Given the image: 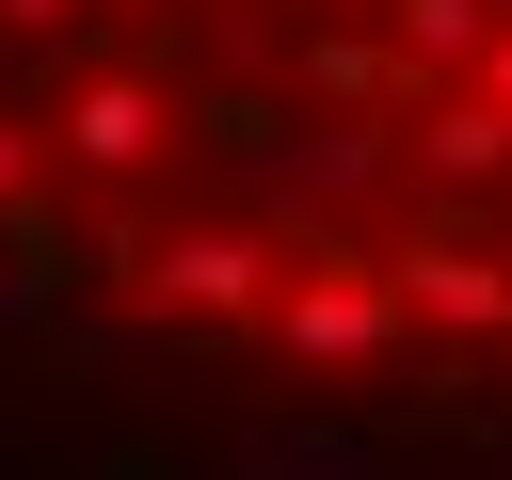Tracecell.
I'll use <instances>...</instances> for the list:
<instances>
[{
	"mask_svg": "<svg viewBox=\"0 0 512 480\" xmlns=\"http://www.w3.org/2000/svg\"><path fill=\"white\" fill-rule=\"evenodd\" d=\"M272 336H288L304 368H368V352L400 336V288H384L368 256H304V272L272 288Z\"/></svg>",
	"mask_w": 512,
	"mask_h": 480,
	"instance_id": "cell-1",
	"label": "cell"
},
{
	"mask_svg": "<svg viewBox=\"0 0 512 480\" xmlns=\"http://www.w3.org/2000/svg\"><path fill=\"white\" fill-rule=\"evenodd\" d=\"M288 272H272V240L256 224H192V240H144V304L160 320H256Z\"/></svg>",
	"mask_w": 512,
	"mask_h": 480,
	"instance_id": "cell-2",
	"label": "cell"
},
{
	"mask_svg": "<svg viewBox=\"0 0 512 480\" xmlns=\"http://www.w3.org/2000/svg\"><path fill=\"white\" fill-rule=\"evenodd\" d=\"M48 144H64L80 176H144V160L176 144V96H160L144 64H96V80H64V112H48Z\"/></svg>",
	"mask_w": 512,
	"mask_h": 480,
	"instance_id": "cell-3",
	"label": "cell"
},
{
	"mask_svg": "<svg viewBox=\"0 0 512 480\" xmlns=\"http://www.w3.org/2000/svg\"><path fill=\"white\" fill-rule=\"evenodd\" d=\"M384 288L432 336H512V256H480V240H416V256H384Z\"/></svg>",
	"mask_w": 512,
	"mask_h": 480,
	"instance_id": "cell-4",
	"label": "cell"
},
{
	"mask_svg": "<svg viewBox=\"0 0 512 480\" xmlns=\"http://www.w3.org/2000/svg\"><path fill=\"white\" fill-rule=\"evenodd\" d=\"M400 160H416V176H432V192H496V176H512V128H496V112H480V96H432V112H416V144H400Z\"/></svg>",
	"mask_w": 512,
	"mask_h": 480,
	"instance_id": "cell-5",
	"label": "cell"
},
{
	"mask_svg": "<svg viewBox=\"0 0 512 480\" xmlns=\"http://www.w3.org/2000/svg\"><path fill=\"white\" fill-rule=\"evenodd\" d=\"M480 32H496V0H384V48L432 80V64H480Z\"/></svg>",
	"mask_w": 512,
	"mask_h": 480,
	"instance_id": "cell-6",
	"label": "cell"
},
{
	"mask_svg": "<svg viewBox=\"0 0 512 480\" xmlns=\"http://www.w3.org/2000/svg\"><path fill=\"white\" fill-rule=\"evenodd\" d=\"M480 112H496V128H512V16H496V32H480Z\"/></svg>",
	"mask_w": 512,
	"mask_h": 480,
	"instance_id": "cell-7",
	"label": "cell"
},
{
	"mask_svg": "<svg viewBox=\"0 0 512 480\" xmlns=\"http://www.w3.org/2000/svg\"><path fill=\"white\" fill-rule=\"evenodd\" d=\"M0 208H32V128L0 112Z\"/></svg>",
	"mask_w": 512,
	"mask_h": 480,
	"instance_id": "cell-8",
	"label": "cell"
},
{
	"mask_svg": "<svg viewBox=\"0 0 512 480\" xmlns=\"http://www.w3.org/2000/svg\"><path fill=\"white\" fill-rule=\"evenodd\" d=\"M64 16H80V0H0V32H16V48H32V32H64Z\"/></svg>",
	"mask_w": 512,
	"mask_h": 480,
	"instance_id": "cell-9",
	"label": "cell"
}]
</instances>
